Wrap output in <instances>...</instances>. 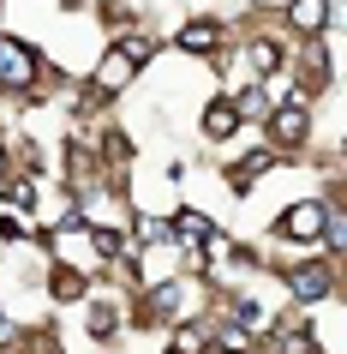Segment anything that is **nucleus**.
Instances as JSON below:
<instances>
[{"mask_svg": "<svg viewBox=\"0 0 347 354\" xmlns=\"http://www.w3.org/2000/svg\"><path fill=\"white\" fill-rule=\"evenodd\" d=\"M239 127V102H210L204 109V138H234Z\"/></svg>", "mask_w": 347, "mask_h": 354, "instance_id": "7", "label": "nucleus"}, {"mask_svg": "<svg viewBox=\"0 0 347 354\" xmlns=\"http://www.w3.org/2000/svg\"><path fill=\"white\" fill-rule=\"evenodd\" d=\"M0 187H6V150H0Z\"/></svg>", "mask_w": 347, "mask_h": 354, "instance_id": "10", "label": "nucleus"}, {"mask_svg": "<svg viewBox=\"0 0 347 354\" xmlns=\"http://www.w3.org/2000/svg\"><path fill=\"white\" fill-rule=\"evenodd\" d=\"M168 354H204V336L198 330H180L174 342H168Z\"/></svg>", "mask_w": 347, "mask_h": 354, "instance_id": "9", "label": "nucleus"}, {"mask_svg": "<svg viewBox=\"0 0 347 354\" xmlns=\"http://www.w3.org/2000/svg\"><path fill=\"white\" fill-rule=\"evenodd\" d=\"M329 19V0H288V24L299 30V37H317Z\"/></svg>", "mask_w": 347, "mask_h": 354, "instance_id": "4", "label": "nucleus"}, {"mask_svg": "<svg viewBox=\"0 0 347 354\" xmlns=\"http://www.w3.org/2000/svg\"><path fill=\"white\" fill-rule=\"evenodd\" d=\"M324 223H329L324 205H293V210H281V234H288V241H317Z\"/></svg>", "mask_w": 347, "mask_h": 354, "instance_id": "2", "label": "nucleus"}, {"mask_svg": "<svg viewBox=\"0 0 347 354\" xmlns=\"http://www.w3.org/2000/svg\"><path fill=\"white\" fill-rule=\"evenodd\" d=\"M180 48H186V55H216V48H221V30L210 19H192L180 30Z\"/></svg>", "mask_w": 347, "mask_h": 354, "instance_id": "6", "label": "nucleus"}, {"mask_svg": "<svg viewBox=\"0 0 347 354\" xmlns=\"http://www.w3.org/2000/svg\"><path fill=\"white\" fill-rule=\"evenodd\" d=\"M288 288H293L299 300H324L329 288H335V282H329V270H324V264H299V270H288Z\"/></svg>", "mask_w": 347, "mask_h": 354, "instance_id": "3", "label": "nucleus"}, {"mask_svg": "<svg viewBox=\"0 0 347 354\" xmlns=\"http://www.w3.org/2000/svg\"><path fill=\"white\" fill-rule=\"evenodd\" d=\"M37 84V55L19 37H0V91H30Z\"/></svg>", "mask_w": 347, "mask_h": 354, "instance_id": "1", "label": "nucleus"}, {"mask_svg": "<svg viewBox=\"0 0 347 354\" xmlns=\"http://www.w3.org/2000/svg\"><path fill=\"white\" fill-rule=\"evenodd\" d=\"M270 132H275V145H306V102L275 109V114H270Z\"/></svg>", "mask_w": 347, "mask_h": 354, "instance_id": "5", "label": "nucleus"}, {"mask_svg": "<svg viewBox=\"0 0 347 354\" xmlns=\"http://www.w3.org/2000/svg\"><path fill=\"white\" fill-rule=\"evenodd\" d=\"M54 295H60V300H84V270L60 264V270H54Z\"/></svg>", "mask_w": 347, "mask_h": 354, "instance_id": "8", "label": "nucleus"}]
</instances>
